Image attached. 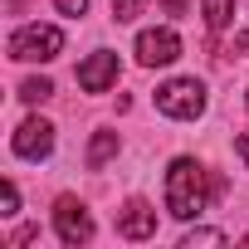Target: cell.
<instances>
[{
  "label": "cell",
  "mask_w": 249,
  "mask_h": 249,
  "mask_svg": "<svg viewBox=\"0 0 249 249\" xmlns=\"http://www.w3.org/2000/svg\"><path fill=\"white\" fill-rule=\"evenodd\" d=\"M215 191H220V181L205 186V166L200 161H191V157H176L171 161V171H166V210L176 220H196L210 205Z\"/></svg>",
  "instance_id": "1"
},
{
  "label": "cell",
  "mask_w": 249,
  "mask_h": 249,
  "mask_svg": "<svg viewBox=\"0 0 249 249\" xmlns=\"http://www.w3.org/2000/svg\"><path fill=\"white\" fill-rule=\"evenodd\" d=\"M64 49V30L59 25H20L10 35V59L20 64H49Z\"/></svg>",
  "instance_id": "2"
},
{
  "label": "cell",
  "mask_w": 249,
  "mask_h": 249,
  "mask_svg": "<svg viewBox=\"0 0 249 249\" xmlns=\"http://www.w3.org/2000/svg\"><path fill=\"white\" fill-rule=\"evenodd\" d=\"M157 107H161L166 117L191 122V117L205 112V83H196V78H171V83L157 88Z\"/></svg>",
  "instance_id": "3"
},
{
  "label": "cell",
  "mask_w": 249,
  "mask_h": 249,
  "mask_svg": "<svg viewBox=\"0 0 249 249\" xmlns=\"http://www.w3.org/2000/svg\"><path fill=\"white\" fill-rule=\"evenodd\" d=\"M54 230H59L64 244H88V239H93V215H88L73 196H64V200L54 205Z\"/></svg>",
  "instance_id": "4"
},
{
  "label": "cell",
  "mask_w": 249,
  "mask_h": 249,
  "mask_svg": "<svg viewBox=\"0 0 249 249\" xmlns=\"http://www.w3.org/2000/svg\"><path fill=\"white\" fill-rule=\"evenodd\" d=\"M176 59H181L176 30H142V35H137V64L157 69V64H176Z\"/></svg>",
  "instance_id": "5"
},
{
  "label": "cell",
  "mask_w": 249,
  "mask_h": 249,
  "mask_svg": "<svg viewBox=\"0 0 249 249\" xmlns=\"http://www.w3.org/2000/svg\"><path fill=\"white\" fill-rule=\"evenodd\" d=\"M15 157H25V161H39V157H49L54 152V127L44 117H30V122H20L15 127Z\"/></svg>",
  "instance_id": "6"
},
{
  "label": "cell",
  "mask_w": 249,
  "mask_h": 249,
  "mask_svg": "<svg viewBox=\"0 0 249 249\" xmlns=\"http://www.w3.org/2000/svg\"><path fill=\"white\" fill-rule=\"evenodd\" d=\"M112 83H117V54L98 49V54H88V59L78 64V88H83V93H107Z\"/></svg>",
  "instance_id": "7"
},
{
  "label": "cell",
  "mask_w": 249,
  "mask_h": 249,
  "mask_svg": "<svg viewBox=\"0 0 249 249\" xmlns=\"http://www.w3.org/2000/svg\"><path fill=\"white\" fill-rule=\"evenodd\" d=\"M117 234H122V239H152V234H157V210H152L147 200H132L127 210L117 215Z\"/></svg>",
  "instance_id": "8"
},
{
  "label": "cell",
  "mask_w": 249,
  "mask_h": 249,
  "mask_svg": "<svg viewBox=\"0 0 249 249\" xmlns=\"http://www.w3.org/2000/svg\"><path fill=\"white\" fill-rule=\"evenodd\" d=\"M200 15H205V30H225L230 15H234V0H205Z\"/></svg>",
  "instance_id": "9"
},
{
  "label": "cell",
  "mask_w": 249,
  "mask_h": 249,
  "mask_svg": "<svg viewBox=\"0 0 249 249\" xmlns=\"http://www.w3.org/2000/svg\"><path fill=\"white\" fill-rule=\"evenodd\" d=\"M112 152H117V132H98V137H93V147H88V166L98 171Z\"/></svg>",
  "instance_id": "10"
},
{
  "label": "cell",
  "mask_w": 249,
  "mask_h": 249,
  "mask_svg": "<svg viewBox=\"0 0 249 249\" xmlns=\"http://www.w3.org/2000/svg\"><path fill=\"white\" fill-rule=\"evenodd\" d=\"M20 98L25 103H44V98H54V83L49 78H25L20 83Z\"/></svg>",
  "instance_id": "11"
},
{
  "label": "cell",
  "mask_w": 249,
  "mask_h": 249,
  "mask_svg": "<svg viewBox=\"0 0 249 249\" xmlns=\"http://www.w3.org/2000/svg\"><path fill=\"white\" fill-rule=\"evenodd\" d=\"M142 5H147V0H112V20H117V25H127V20L142 15Z\"/></svg>",
  "instance_id": "12"
},
{
  "label": "cell",
  "mask_w": 249,
  "mask_h": 249,
  "mask_svg": "<svg viewBox=\"0 0 249 249\" xmlns=\"http://www.w3.org/2000/svg\"><path fill=\"white\" fill-rule=\"evenodd\" d=\"M196 244H225V234H220V230H191V234L181 239V249H196Z\"/></svg>",
  "instance_id": "13"
},
{
  "label": "cell",
  "mask_w": 249,
  "mask_h": 249,
  "mask_svg": "<svg viewBox=\"0 0 249 249\" xmlns=\"http://www.w3.org/2000/svg\"><path fill=\"white\" fill-rule=\"evenodd\" d=\"M20 210V191H15V181H5L0 186V215H15Z\"/></svg>",
  "instance_id": "14"
},
{
  "label": "cell",
  "mask_w": 249,
  "mask_h": 249,
  "mask_svg": "<svg viewBox=\"0 0 249 249\" xmlns=\"http://www.w3.org/2000/svg\"><path fill=\"white\" fill-rule=\"evenodd\" d=\"M54 5H59L64 15H83V10H88V0H54Z\"/></svg>",
  "instance_id": "15"
},
{
  "label": "cell",
  "mask_w": 249,
  "mask_h": 249,
  "mask_svg": "<svg viewBox=\"0 0 249 249\" xmlns=\"http://www.w3.org/2000/svg\"><path fill=\"white\" fill-rule=\"evenodd\" d=\"M234 152H239V161L249 166V132H239V142H234Z\"/></svg>",
  "instance_id": "16"
},
{
  "label": "cell",
  "mask_w": 249,
  "mask_h": 249,
  "mask_svg": "<svg viewBox=\"0 0 249 249\" xmlns=\"http://www.w3.org/2000/svg\"><path fill=\"white\" fill-rule=\"evenodd\" d=\"M234 49H239V54H249V30H239V39H234Z\"/></svg>",
  "instance_id": "17"
}]
</instances>
